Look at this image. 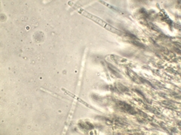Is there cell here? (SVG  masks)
Masks as SVG:
<instances>
[{"mask_svg": "<svg viewBox=\"0 0 181 135\" xmlns=\"http://www.w3.org/2000/svg\"><path fill=\"white\" fill-rule=\"evenodd\" d=\"M117 105L119 107V108L121 111L126 112V113H131V114H135L137 113L133 107H131L130 104H127V103L123 102V101H119L117 103Z\"/></svg>", "mask_w": 181, "mask_h": 135, "instance_id": "1", "label": "cell"}, {"mask_svg": "<svg viewBox=\"0 0 181 135\" xmlns=\"http://www.w3.org/2000/svg\"><path fill=\"white\" fill-rule=\"evenodd\" d=\"M79 125L81 128L82 129H84V130L88 131V130H92L94 128V125L90 123L89 122H80L79 123Z\"/></svg>", "mask_w": 181, "mask_h": 135, "instance_id": "2", "label": "cell"}]
</instances>
